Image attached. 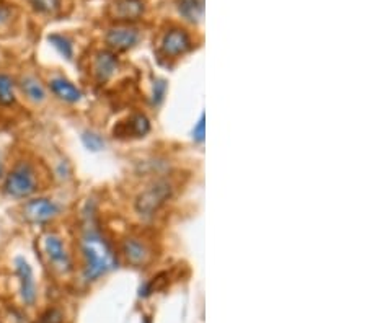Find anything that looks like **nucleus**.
Listing matches in <instances>:
<instances>
[{"label": "nucleus", "mask_w": 367, "mask_h": 323, "mask_svg": "<svg viewBox=\"0 0 367 323\" xmlns=\"http://www.w3.org/2000/svg\"><path fill=\"white\" fill-rule=\"evenodd\" d=\"M193 137H194V141H198V142L204 141V115L201 116V120H199L196 127H194Z\"/></svg>", "instance_id": "obj_21"}, {"label": "nucleus", "mask_w": 367, "mask_h": 323, "mask_svg": "<svg viewBox=\"0 0 367 323\" xmlns=\"http://www.w3.org/2000/svg\"><path fill=\"white\" fill-rule=\"evenodd\" d=\"M49 41L57 47V49H59V52L64 56V58H68V59L72 58V45H70V41L68 40V38L52 35L49 38Z\"/></svg>", "instance_id": "obj_17"}, {"label": "nucleus", "mask_w": 367, "mask_h": 323, "mask_svg": "<svg viewBox=\"0 0 367 323\" xmlns=\"http://www.w3.org/2000/svg\"><path fill=\"white\" fill-rule=\"evenodd\" d=\"M49 88L57 98H61L63 102L68 103H77L82 98V92L70 82V80L64 77H52L49 80Z\"/></svg>", "instance_id": "obj_9"}, {"label": "nucleus", "mask_w": 367, "mask_h": 323, "mask_svg": "<svg viewBox=\"0 0 367 323\" xmlns=\"http://www.w3.org/2000/svg\"><path fill=\"white\" fill-rule=\"evenodd\" d=\"M170 194H171V184L169 182H165V180L155 182L152 187L147 188L139 198H137L136 203L137 212L144 217L154 216V214L159 211L162 204L170 198Z\"/></svg>", "instance_id": "obj_3"}, {"label": "nucleus", "mask_w": 367, "mask_h": 323, "mask_svg": "<svg viewBox=\"0 0 367 323\" xmlns=\"http://www.w3.org/2000/svg\"><path fill=\"white\" fill-rule=\"evenodd\" d=\"M118 69V61L111 52H100L95 59V75H97L100 82L108 80Z\"/></svg>", "instance_id": "obj_13"}, {"label": "nucleus", "mask_w": 367, "mask_h": 323, "mask_svg": "<svg viewBox=\"0 0 367 323\" xmlns=\"http://www.w3.org/2000/svg\"><path fill=\"white\" fill-rule=\"evenodd\" d=\"M38 187L40 182H38L36 168L25 160L18 162L8 175H6V182H3V191L15 199L30 198L38 191Z\"/></svg>", "instance_id": "obj_2"}, {"label": "nucleus", "mask_w": 367, "mask_h": 323, "mask_svg": "<svg viewBox=\"0 0 367 323\" xmlns=\"http://www.w3.org/2000/svg\"><path fill=\"white\" fill-rule=\"evenodd\" d=\"M57 214H59V206L47 198L31 199L23 207V216L33 224H45V222L54 219Z\"/></svg>", "instance_id": "obj_4"}, {"label": "nucleus", "mask_w": 367, "mask_h": 323, "mask_svg": "<svg viewBox=\"0 0 367 323\" xmlns=\"http://www.w3.org/2000/svg\"><path fill=\"white\" fill-rule=\"evenodd\" d=\"M61 0H30V3L41 13H52L59 8Z\"/></svg>", "instance_id": "obj_18"}, {"label": "nucleus", "mask_w": 367, "mask_h": 323, "mask_svg": "<svg viewBox=\"0 0 367 323\" xmlns=\"http://www.w3.org/2000/svg\"><path fill=\"white\" fill-rule=\"evenodd\" d=\"M137 40H139V33H137L136 28L130 26H119L113 28V30L108 31L107 35V42L114 49H130L131 46H134Z\"/></svg>", "instance_id": "obj_8"}, {"label": "nucleus", "mask_w": 367, "mask_h": 323, "mask_svg": "<svg viewBox=\"0 0 367 323\" xmlns=\"http://www.w3.org/2000/svg\"><path fill=\"white\" fill-rule=\"evenodd\" d=\"M189 47H192V40H189L188 33L181 28H173L164 36L162 41V52L166 58H178L185 54Z\"/></svg>", "instance_id": "obj_6"}, {"label": "nucleus", "mask_w": 367, "mask_h": 323, "mask_svg": "<svg viewBox=\"0 0 367 323\" xmlns=\"http://www.w3.org/2000/svg\"><path fill=\"white\" fill-rule=\"evenodd\" d=\"M82 253L85 260L84 278L87 281H95V279L103 276L109 269L114 268L116 260L108 242L103 239L102 234L95 229L93 226L85 227L84 239H82Z\"/></svg>", "instance_id": "obj_1"}, {"label": "nucleus", "mask_w": 367, "mask_h": 323, "mask_svg": "<svg viewBox=\"0 0 367 323\" xmlns=\"http://www.w3.org/2000/svg\"><path fill=\"white\" fill-rule=\"evenodd\" d=\"M178 8L188 22L198 23L201 22L204 13V0H180Z\"/></svg>", "instance_id": "obj_15"}, {"label": "nucleus", "mask_w": 367, "mask_h": 323, "mask_svg": "<svg viewBox=\"0 0 367 323\" xmlns=\"http://www.w3.org/2000/svg\"><path fill=\"white\" fill-rule=\"evenodd\" d=\"M144 12L142 0H121L116 6V17L121 20H136Z\"/></svg>", "instance_id": "obj_14"}, {"label": "nucleus", "mask_w": 367, "mask_h": 323, "mask_svg": "<svg viewBox=\"0 0 367 323\" xmlns=\"http://www.w3.org/2000/svg\"><path fill=\"white\" fill-rule=\"evenodd\" d=\"M149 129H150V126H149V121H147V118L142 115H136V116H132L127 123H123L118 129H114V134H118L119 137H130V136L141 137V136L147 134Z\"/></svg>", "instance_id": "obj_11"}, {"label": "nucleus", "mask_w": 367, "mask_h": 323, "mask_svg": "<svg viewBox=\"0 0 367 323\" xmlns=\"http://www.w3.org/2000/svg\"><path fill=\"white\" fill-rule=\"evenodd\" d=\"M84 142H85V145L90 147V149H92V150L102 149L103 144H104L102 137L97 136V134H93V132H87V134L84 136Z\"/></svg>", "instance_id": "obj_20"}, {"label": "nucleus", "mask_w": 367, "mask_h": 323, "mask_svg": "<svg viewBox=\"0 0 367 323\" xmlns=\"http://www.w3.org/2000/svg\"><path fill=\"white\" fill-rule=\"evenodd\" d=\"M15 102V82L10 75L0 74V104H12Z\"/></svg>", "instance_id": "obj_16"}, {"label": "nucleus", "mask_w": 367, "mask_h": 323, "mask_svg": "<svg viewBox=\"0 0 367 323\" xmlns=\"http://www.w3.org/2000/svg\"><path fill=\"white\" fill-rule=\"evenodd\" d=\"M123 251H125L127 261L136 266L146 265L150 258V250L147 249L144 242L137 239H127L125 244H123Z\"/></svg>", "instance_id": "obj_10"}, {"label": "nucleus", "mask_w": 367, "mask_h": 323, "mask_svg": "<svg viewBox=\"0 0 367 323\" xmlns=\"http://www.w3.org/2000/svg\"><path fill=\"white\" fill-rule=\"evenodd\" d=\"M20 87H22L23 95L35 103L45 102L47 97L45 85H42L40 80L35 77V75H26V77H23Z\"/></svg>", "instance_id": "obj_12"}, {"label": "nucleus", "mask_w": 367, "mask_h": 323, "mask_svg": "<svg viewBox=\"0 0 367 323\" xmlns=\"http://www.w3.org/2000/svg\"><path fill=\"white\" fill-rule=\"evenodd\" d=\"M45 249L46 255L49 258L51 265L54 266L56 269L59 271H69L70 266H72V261H70V255L65 250V245L63 244V240L59 239L57 235H47L45 242Z\"/></svg>", "instance_id": "obj_5"}, {"label": "nucleus", "mask_w": 367, "mask_h": 323, "mask_svg": "<svg viewBox=\"0 0 367 323\" xmlns=\"http://www.w3.org/2000/svg\"><path fill=\"white\" fill-rule=\"evenodd\" d=\"M12 20H13V8L0 3V33L7 31L8 28H10Z\"/></svg>", "instance_id": "obj_19"}, {"label": "nucleus", "mask_w": 367, "mask_h": 323, "mask_svg": "<svg viewBox=\"0 0 367 323\" xmlns=\"http://www.w3.org/2000/svg\"><path fill=\"white\" fill-rule=\"evenodd\" d=\"M15 271L18 279H20V292L23 302H25L26 306H33L36 301V283L35 276H33L31 266L23 258H17Z\"/></svg>", "instance_id": "obj_7"}, {"label": "nucleus", "mask_w": 367, "mask_h": 323, "mask_svg": "<svg viewBox=\"0 0 367 323\" xmlns=\"http://www.w3.org/2000/svg\"><path fill=\"white\" fill-rule=\"evenodd\" d=\"M3 177V164H2V160H0V178Z\"/></svg>", "instance_id": "obj_22"}]
</instances>
